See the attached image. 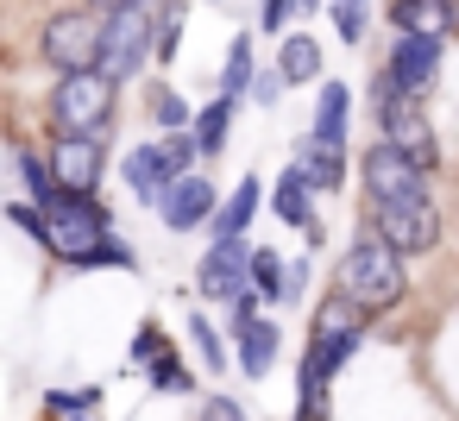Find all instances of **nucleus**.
Instances as JSON below:
<instances>
[{
    "label": "nucleus",
    "instance_id": "nucleus-24",
    "mask_svg": "<svg viewBox=\"0 0 459 421\" xmlns=\"http://www.w3.org/2000/svg\"><path fill=\"white\" fill-rule=\"evenodd\" d=\"M189 120H195V107H189L177 89H164V82H158V89H152V126H158V133H183Z\"/></svg>",
    "mask_w": 459,
    "mask_h": 421
},
{
    "label": "nucleus",
    "instance_id": "nucleus-20",
    "mask_svg": "<svg viewBox=\"0 0 459 421\" xmlns=\"http://www.w3.org/2000/svg\"><path fill=\"white\" fill-rule=\"evenodd\" d=\"M277 76H283V89L321 82V45H315L308 32H283V39H277Z\"/></svg>",
    "mask_w": 459,
    "mask_h": 421
},
{
    "label": "nucleus",
    "instance_id": "nucleus-12",
    "mask_svg": "<svg viewBox=\"0 0 459 421\" xmlns=\"http://www.w3.org/2000/svg\"><path fill=\"white\" fill-rule=\"evenodd\" d=\"M177 176H183V170H177V158H170L164 139H145V145H133V151L120 158V183H126V195H133L139 208H158Z\"/></svg>",
    "mask_w": 459,
    "mask_h": 421
},
{
    "label": "nucleus",
    "instance_id": "nucleus-7",
    "mask_svg": "<svg viewBox=\"0 0 459 421\" xmlns=\"http://www.w3.org/2000/svg\"><path fill=\"white\" fill-rule=\"evenodd\" d=\"M101 32H108V13H95V7H64V13H51L45 26H39V57L64 76V70H95L101 64Z\"/></svg>",
    "mask_w": 459,
    "mask_h": 421
},
{
    "label": "nucleus",
    "instance_id": "nucleus-13",
    "mask_svg": "<svg viewBox=\"0 0 459 421\" xmlns=\"http://www.w3.org/2000/svg\"><path fill=\"white\" fill-rule=\"evenodd\" d=\"M214 208H221V189H214V176H202V170H183V176L170 183V195L158 202V220H164L170 233H195V227H208V220H214Z\"/></svg>",
    "mask_w": 459,
    "mask_h": 421
},
{
    "label": "nucleus",
    "instance_id": "nucleus-2",
    "mask_svg": "<svg viewBox=\"0 0 459 421\" xmlns=\"http://www.w3.org/2000/svg\"><path fill=\"white\" fill-rule=\"evenodd\" d=\"M333 289H340L359 314H384V308H396V302H403V289H409L403 252H396V245H384L377 233H359V239L346 245V258H340Z\"/></svg>",
    "mask_w": 459,
    "mask_h": 421
},
{
    "label": "nucleus",
    "instance_id": "nucleus-26",
    "mask_svg": "<svg viewBox=\"0 0 459 421\" xmlns=\"http://www.w3.org/2000/svg\"><path fill=\"white\" fill-rule=\"evenodd\" d=\"M327 20H333L340 45H359L365 39V0H327Z\"/></svg>",
    "mask_w": 459,
    "mask_h": 421
},
{
    "label": "nucleus",
    "instance_id": "nucleus-34",
    "mask_svg": "<svg viewBox=\"0 0 459 421\" xmlns=\"http://www.w3.org/2000/svg\"><path fill=\"white\" fill-rule=\"evenodd\" d=\"M195 421H252V415H246V408H239V402H233V396H208V402H202V415H195Z\"/></svg>",
    "mask_w": 459,
    "mask_h": 421
},
{
    "label": "nucleus",
    "instance_id": "nucleus-28",
    "mask_svg": "<svg viewBox=\"0 0 459 421\" xmlns=\"http://www.w3.org/2000/svg\"><path fill=\"white\" fill-rule=\"evenodd\" d=\"M152 390L183 396V390H195V377L183 371V358H177V352H158V358H152Z\"/></svg>",
    "mask_w": 459,
    "mask_h": 421
},
{
    "label": "nucleus",
    "instance_id": "nucleus-25",
    "mask_svg": "<svg viewBox=\"0 0 459 421\" xmlns=\"http://www.w3.org/2000/svg\"><path fill=\"white\" fill-rule=\"evenodd\" d=\"M20 183H26V202H39V208L57 195V176H51V164L39 151H20Z\"/></svg>",
    "mask_w": 459,
    "mask_h": 421
},
{
    "label": "nucleus",
    "instance_id": "nucleus-11",
    "mask_svg": "<svg viewBox=\"0 0 459 421\" xmlns=\"http://www.w3.org/2000/svg\"><path fill=\"white\" fill-rule=\"evenodd\" d=\"M239 289H252V239H208V252L195 264V296L233 302Z\"/></svg>",
    "mask_w": 459,
    "mask_h": 421
},
{
    "label": "nucleus",
    "instance_id": "nucleus-33",
    "mask_svg": "<svg viewBox=\"0 0 459 421\" xmlns=\"http://www.w3.org/2000/svg\"><path fill=\"white\" fill-rule=\"evenodd\" d=\"M258 32H271V39L290 32V0H264V7H258Z\"/></svg>",
    "mask_w": 459,
    "mask_h": 421
},
{
    "label": "nucleus",
    "instance_id": "nucleus-35",
    "mask_svg": "<svg viewBox=\"0 0 459 421\" xmlns=\"http://www.w3.org/2000/svg\"><path fill=\"white\" fill-rule=\"evenodd\" d=\"M302 289H308V258H290L283 264V302H296Z\"/></svg>",
    "mask_w": 459,
    "mask_h": 421
},
{
    "label": "nucleus",
    "instance_id": "nucleus-10",
    "mask_svg": "<svg viewBox=\"0 0 459 421\" xmlns=\"http://www.w3.org/2000/svg\"><path fill=\"white\" fill-rule=\"evenodd\" d=\"M57 189H82L95 195L108 183V139H82V133H51V151H45Z\"/></svg>",
    "mask_w": 459,
    "mask_h": 421
},
{
    "label": "nucleus",
    "instance_id": "nucleus-30",
    "mask_svg": "<svg viewBox=\"0 0 459 421\" xmlns=\"http://www.w3.org/2000/svg\"><path fill=\"white\" fill-rule=\"evenodd\" d=\"M45 408H57V415H76V408H101V390L89 383V390H51L45 396Z\"/></svg>",
    "mask_w": 459,
    "mask_h": 421
},
{
    "label": "nucleus",
    "instance_id": "nucleus-38",
    "mask_svg": "<svg viewBox=\"0 0 459 421\" xmlns=\"http://www.w3.org/2000/svg\"><path fill=\"white\" fill-rule=\"evenodd\" d=\"M82 7H95V13H114V7H126V0H82Z\"/></svg>",
    "mask_w": 459,
    "mask_h": 421
},
{
    "label": "nucleus",
    "instance_id": "nucleus-23",
    "mask_svg": "<svg viewBox=\"0 0 459 421\" xmlns=\"http://www.w3.org/2000/svg\"><path fill=\"white\" fill-rule=\"evenodd\" d=\"M283 252H271V245H252V289L264 296V302H283Z\"/></svg>",
    "mask_w": 459,
    "mask_h": 421
},
{
    "label": "nucleus",
    "instance_id": "nucleus-21",
    "mask_svg": "<svg viewBox=\"0 0 459 421\" xmlns=\"http://www.w3.org/2000/svg\"><path fill=\"white\" fill-rule=\"evenodd\" d=\"M233 114H239L233 95H214V101L195 107L189 133H195V151H202V158H221V151H227V139H233Z\"/></svg>",
    "mask_w": 459,
    "mask_h": 421
},
{
    "label": "nucleus",
    "instance_id": "nucleus-37",
    "mask_svg": "<svg viewBox=\"0 0 459 421\" xmlns=\"http://www.w3.org/2000/svg\"><path fill=\"white\" fill-rule=\"evenodd\" d=\"M308 13H321V0H290V26H302Z\"/></svg>",
    "mask_w": 459,
    "mask_h": 421
},
{
    "label": "nucleus",
    "instance_id": "nucleus-22",
    "mask_svg": "<svg viewBox=\"0 0 459 421\" xmlns=\"http://www.w3.org/2000/svg\"><path fill=\"white\" fill-rule=\"evenodd\" d=\"M252 76H258V64H252V39H246V32H233L227 64H221V95L246 101V95H252Z\"/></svg>",
    "mask_w": 459,
    "mask_h": 421
},
{
    "label": "nucleus",
    "instance_id": "nucleus-9",
    "mask_svg": "<svg viewBox=\"0 0 459 421\" xmlns=\"http://www.w3.org/2000/svg\"><path fill=\"white\" fill-rule=\"evenodd\" d=\"M440 64H446V39H434V32H390V51H384V76L396 82V89H409V95H434V82H440Z\"/></svg>",
    "mask_w": 459,
    "mask_h": 421
},
{
    "label": "nucleus",
    "instance_id": "nucleus-19",
    "mask_svg": "<svg viewBox=\"0 0 459 421\" xmlns=\"http://www.w3.org/2000/svg\"><path fill=\"white\" fill-rule=\"evenodd\" d=\"M390 32H434V39H453V32H459V0H390Z\"/></svg>",
    "mask_w": 459,
    "mask_h": 421
},
{
    "label": "nucleus",
    "instance_id": "nucleus-5",
    "mask_svg": "<svg viewBox=\"0 0 459 421\" xmlns=\"http://www.w3.org/2000/svg\"><path fill=\"white\" fill-rule=\"evenodd\" d=\"M359 346H365L359 308L333 289V296L321 302V314H315V339H308V352H302V390H327V383L352 365Z\"/></svg>",
    "mask_w": 459,
    "mask_h": 421
},
{
    "label": "nucleus",
    "instance_id": "nucleus-29",
    "mask_svg": "<svg viewBox=\"0 0 459 421\" xmlns=\"http://www.w3.org/2000/svg\"><path fill=\"white\" fill-rule=\"evenodd\" d=\"M183 51V0H170L164 7V26H158V64H177Z\"/></svg>",
    "mask_w": 459,
    "mask_h": 421
},
{
    "label": "nucleus",
    "instance_id": "nucleus-6",
    "mask_svg": "<svg viewBox=\"0 0 459 421\" xmlns=\"http://www.w3.org/2000/svg\"><path fill=\"white\" fill-rule=\"evenodd\" d=\"M365 233H377L384 245H396L403 258H421L446 239V214L434 208V195H409V202H365Z\"/></svg>",
    "mask_w": 459,
    "mask_h": 421
},
{
    "label": "nucleus",
    "instance_id": "nucleus-31",
    "mask_svg": "<svg viewBox=\"0 0 459 421\" xmlns=\"http://www.w3.org/2000/svg\"><path fill=\"white\" fill-rule=\"evenodd\" d=\"M7 220H13V227H20L32 245H45V208H39V202H20V208H7Z\"/></svg>",
    "mask_w": 459,
    "mask_h": 421
},
{
    "label": "nucleus",
    "instance_id": "nucleus-27",
    "mask_svg": "<svg viewBox=\"0 0 459 421\" xmlns=\"http://www.w3.org/2000/svg\"><path fill=\"white\" fill-rule=\"evenodd\" d=\"M189 339H195V352H202V365H208V371L221 377V371H227V346H221V333H214V321H202V314H195V321H189Z\"/></svg>",
    "mask_w": 459,
    "mask_h": 421
},
{
    "label": "nucleus",
    "instance_id": "nucleus-36",
    "mask_svg": "<svg viewBox=\"0 0 459 421\" xmlns=\"http://www.w3.org/2000/svg\"><path fill=\"white\" fill-rule=\"evenodd\" d=\"M277 95H283V76H277V70H271V76H252V101H264V107H271Z\"/></svg>",
    "mask_w": 459,
    "mask_h": 421
},
{
    "label": "nucleus",
    "instance_id": "nucleus-32",
    "mask_svg": "<svg viewBox=\"0 0 459 421\" xmlns=\"http://www.w3.org/2000/svg\"><path fill=\"white\" fill-rule=\"evenodd\" d=\"M158 352H170V346H164V333H158V321H145V327L133 333V358H139V365H152Z\"/></svg>",
    "mask_w": 459,
    "mask_h": 421
},
{
    "label": "nucleus",
    "instance_id": "nucleus-4",
    "mask_svg": "<svg viewBox=\"0 0 459 421\" xmlns=\"http://www.w3.org/2000/svg\"><path fill=\"white\" fill-rule=\"evenodd\" d=\"M164 7L170 0H126V7L108 13V32H101V70L126 89L139 82L152 64H158V26H164Z\"/></svg>",
    "mask_w": 459,
    "mask_h": 421
},
{
    "label": "nucleus",
    "instance_id": "nucleus-18",
    "mask_svg": "<svg viewBox=\"0 0 459 421\" xmlns=\"http://www.w3.org/2000/svg\"><path fill=\"white\" fill-rule=\"evenodd\" d=\"M258 208H264V183H258V176H239V183L221 195L208 233H214V239H246V227L258 220Z\"/></svg>",
    "mask_w": 459,
    "mask_h": 421
},
{
    "label": "nucleus",
    "instance_id": "nucleus-16",
    "mask_svg": "<svg viewBox=\"0 0 459 421\" xmlns=\"http://www.w3.org/2000/svg\"><path fill=\"white\" fill-rule=\"evenodd\" d=\"M308 133L327 139V145H352V89L340 76L315 82V114H308Z\"/></svg>",
    "mask_w": 459,
    "mask_h": 421
},
{
    "label": "nucleus",
    "instance_id": "nucleus-3",
    "mask_svg": "<svg viewBox=\"0 0 459 421\" xmlns=\"http://www.w3.org/2000/svg\"><path fill=\"white\" fill-rule=\"evenodd\" d=\"M51 133H82V139H108L114 114H120V82L95 64V70H64L51 89Z\"/></svg>",
    "mask_w": 459,
    "mask_h": 421
},
{
    "label": "nucleus",
    "instance_id": "nucleus-14",
    "mask_svg": "<svg viewBox=\"0 0 459 421\" xmlns=\"http://www.w3.org/2000/svg\"><path fill=\"white\" fill-rule=\"evenodd\" d=\"M264 202H271V214H277L283 227H302V233H308V245H321V239H327V220L315 214V189L302 183V170H296V164L271 183V195H264Z\"/></svg>",
    "mask_w": 459,
    "mask_h": 421
},
{
    "label": "nucleus",
    "instance_id": "nucleus-1",
    "mask_svg": "<svg viewBox=\"0 0 459 421\" xmlns=\"http://www.w3.org/2000/svg\"><path fill=\"white\" fill-rule=\"evenodd\" d=\"M114 233H120V220H114V208L101 202V189H95V195L57 189V195L45 202V252H51L57 264H70V271H82L89 252H95L101 239H114Z\"/></svg>",
    "mask_w": 459,
    "mask_h": 421
},
{
    "label": "nucleus",
    "instance_id": "nucleus-17",
    "mask_svg": "<svg viewBox=\"0 0 459 421\" xmlns=\"http://www.w3.org/2000/svg\"><path fill=\"white\" fill-rule=\"evenodd\" d=\"M227 333H233V358H239V371H246V377H264V371L277 365V346H283L277 321L252 314V321H227Z\"/></svg>",
    "mask_w": 459,
    "mask_h": 421
},
{
    "label": "nucleus",
    "instance_id": "nucleus-39",
    "mask_svg": "<svg viewBox=\"0 0 459 421\" xmlns=\"http://www.w3.org/2000/svg\"><path fill=\"white\" fill-rule=\"evenodd\" d=\"M208 7H221V0H208Z\"/></svg>",
    "mask_w": 459,
    "mask_h": 421
},
{
    "label": "nucleus",
    "instance_id": "nucleus-8",
    "mask_svg": "<svg viewBox=\"0 0 459 421\" xmlns=\"http://www.w3.org/2000/svg\"><path fill=\"white\" fill-rule=\"evenodd\" d=\"M428 183H434V170H421L390 139H371L359 151V189H365V202H409V195H428Z\"/></svg>",
    "mask_w": 459,
    "mask_h": 421
},
{
    "label": "nucleus",
    "instance_id": "nucleus-15",
    "mask_svg": "<svg viewBox=\"0 0 459 421\" xmlns=\"http://www.w3.org/2000/svg\"><path fill=\"white\" fill-rule=\"evenodd\" d=\"M290 164L302 170V183H308L315 195H340V189H346V145H327V139L302 133L296 151H290Z\"/></svg>",
    "mask_w": 459,
    "mask_h": 421
}]
</instances>
